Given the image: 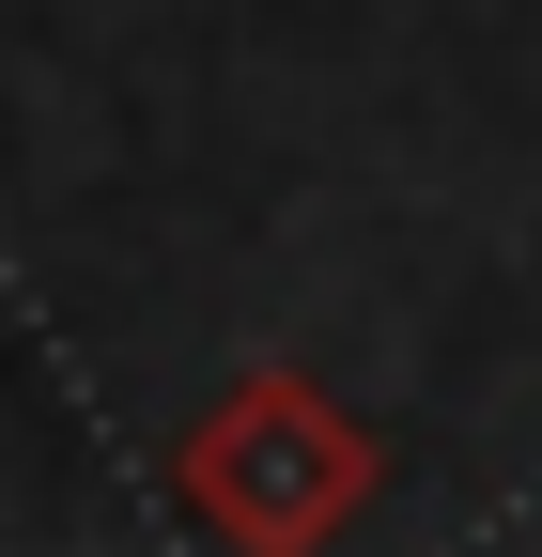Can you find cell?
Instances as JSON below:
<instances>
[{
	"label": "cell",
	"mask_w": 542,
	"mask_h": 557,
	"mask_svg": "<svg viewBox=\"0 0 542 557\" xmlns=\"http://www.w3.org/2000/svg\"><path fill=\"white\" fill-rule=\"evenodd\" d=\"M372 496H387V434L310 372H233L171 434V511L218 557H325Z\"/></svg>",
	"instance_id": "cell-1"
}]
</instances>
